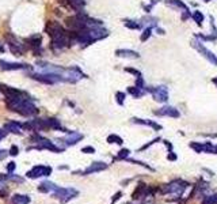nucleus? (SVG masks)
Instances as JSON below:
<instances>
[{"label":"nucleus","instance_id":"nucleus-28","mask_svg":"<svg viewBox=\"0 0 217 204\" xmlns=\"http://www.w3.org/2000/svg\"><path fill=\"white\" fill-rule=\"evenodd\" d=\"M7 193H8V191H7V188L3 187V184H0V197H6Z\"/></svg>","mask_w":217,"mask_h":204},{"label":"nucleus","instance_id":"nucleus-36","mask_svg":"<svg viewBox=\"0 0 217 204\" xmlns=\"http://www.w3.org/2000/svg\"><path fill=\"white\" fill-rule=\"evenodd\" d=\"M175 158H177V157H175L174 154H170V155H168V159H175Z\"/></svg>","mask_w":217,"mask_h":204},{"label":"nucleus","instance_id":"nucleus-6","mask_svg":"<svg viewBox=\"0 0 217 204\" xmlns=\"http://www.w3.org/2000/svg\"><path fill=\"white\" fill-rule=\"evenodd\" d=\"M0 68L3 71H16V69H31V67L23 63H10L0 59Z\"/></svg>","mask_w":217,"mask_h":204},{"label":"nucleus","instance_id":"nucleus-33","mask_svg":"<svg viewBox=\"0 0 217 204\" xmlns=\"http://www.w3.org/2000/svg\"><path fill=\"white\" fill-rule=\"evenodd\" d=\"M6 135H7V131H6V129H4V131H3V129H0V140L4 138Z\"/></svg>","mask_w":217,"mask_h":204},{"label":"nucleus","instance_id":"nucleus-19","mask_svg":"<svg viewBox=\"0 0 217 204\" xmlns=\"http://www.w3.org/2000/svg\"><path fill=\"white\" fill-rule=\"evenodd\" d=\"M166 3H167V4H170V6L177 7V8H183L185 11H187V7L183 4L181 0H166Z\"/></svg>","mask_w":217,"mask_h":204},{"label":"nucleus","instance_id":"nucleus-21","mask_svg":"<svg viewBox=\"0 0 217 204\" xmlns=\"http://www.w3.org/2000/svg\"><path fill=\"white\" fill-rule=\"evenodd\" d=\"M193 19L197 22V25H198V26H201V25H202V21H204V15H202V12H201V11H196V12L193 14Z\"/></svg>","mask_w":217,"mask_h":204},{"label":"nucleus","instance_id":"nucleus-12","mask_svg":"<svg viewBox=\"0 0 217 204\" xmlns=\"http://www.w3.org/2000/svg\"><path fill=\"white\" fill-rule=\"evenodd\" d=\"M81 139H83V135H80V133H77V132H69L68 135L65 136L64 142H65V144H68V146H73V144H76Z\"/></svg>","mask_w":217,"mask_h":204},{"label":"nucleus","instance_id":"nucleus-20","mask_svg":"<svg viewBox=\"0 0 217 204\" xmlns=\"http://www.w3.org/2000/svg\"><path fill=\"white\" fill-rule=\"evenodd\" d=\"M128 93H129V94H132L134 98H140L141 95L144 94V93L141 91V88H138V87H129L128 88Z\"/></svg>","mask_w":217,"mask_h":204},{"label":"nucleus","instance_id":"nucleus-2","mask_svg":"<svg viewBox=\"0 0 217 204\" xmlns=\"http://www.w3.org/2000/svg\"><path fill=\"white\" fill-rule=\"evenodd\" d=\"M45 31H46V34L50 37V40L67 34L65 29L56 21H48L46 25H45Z\"/></svg>","mask_w":217,"mask_h":204},{"label":"nucleus","instance_id":"nucleus-39","mask_svg":"<svg viewBox=\"0 0 217 204\" xmlns=\"http://www.w3.org/2000/svg\"><path fill=\"white\" fill-rule=\"evenodd\" d=\"M205 2H206V3H208V2H210V0H205Z\"/></svg>","mask_w":217,"mask_h":204},{"label":"nucleus","instance_id":"nucleus-5","mask_svg":"<svg viewBox=\"0 0 217 204\" xmlns=\"http://www.w3.org/2000/svg\"><path fill=\"white\" fill-rule=\"evenodd\" d=\"M76 195H77V191H75L72 188H57L54 191V197L60 199L62 203L68 202V200L75 197Z\"/></svg>","mask_w":217,"mask_h":204},{"label":"nucleus","instance_id":"nucleus-34","mask_svg":"<svg viewBox=\"0 0 217 204\" xmlns=\"http://www.w3.org/2000/svg\"><path fill=\"white\" fill-rule=\"evenodd\" d=\"M8 177L7 176H3V174H0V181H4V180H7Z\"/></svg>","mask_w":217,"mask_h":204},{"label":"nucleus","instance_id":"nucleus-30","mask_svg":"<svg viewBox=\"0 0 217 204\" xmlns=\"http://www.w3.org/2000/svg\"><path fill=\"white\" fill-rule=\"evenodd\" d=\"M125 71H126V72H129V74H133V75H136L137 78H138V76H141L140 71H137V69H133V68H125Z\"/></svg>","mask_w":217,"mask_h":204},{"label":"nucleus","instance_id":"nucleus-1","mask_svg":"<svg viewBox=\"0 0 217 204\" xmlns=\"http://www.w3.org/2000/svg\"><path fill=\"white\" fill-rule=\"evenodd\" d=\"M87 22H88V17L84 12H77L73 17H68L65 19L67 27L69 29V31H80L87 29Z\"/></svg>","mask_w":217,"mask_h":204},{"label":"nucleus","instance_id":"nucleus-27","mask_svg":"<svg viewBox=\"0 0 217 204\" xmlns=\"http://www.w3.org/2000/svg\"><path fill=\"white\" fill-rule=\"evenodd\" d=\"M81 153H85V154H92V153H95V148L94 147H83L81 148Z\"/></svg>","mask_w":217,"mask_h":204},{"label":"nucleus","instance_id":"nucleus-7","mask_svg":"<svg viewBox=\"0 0 217 204\" xmlns=\"http://www.w3.org/2000/svg\"><path fill=\"white\" fill-rule=\"evenodd\" d=\"M52 173V168L49 166H35V168H33L30 172H27V177L29 178H38L41 176H49Z\"/></svg>","mask_w":217,"mask_h":204},{"label":"nucleus","instance_id":"nucleus-23","mask_svg":"<svg viewBox=\"0 0 217 204\" xmlns=\"http://www.w3.org/2000/svg\"><path fill=\"white\" fill-rule=\"evenodd\" d=\"M107 142L108 143H117V144H122V139L119 138L117 135H110L107 138Z\"/></svg>","mask_w":217,"mask_h":204},{"label":"nucleus","instance_id":"nucleus-15","mask_svg":"<svg viewBox=\"0 0 217 204\" xmlns=\"http://www.w3.org/2000/svg\"><path fill=\"white\" fill-rule=\"evenodd\" d=\"M106 168H107L106 163H103V162H94L91 166H88V168L84 170V174H91V173H95V172H100V170H104Z\"/></svg>","mask_w":217,"mask_h":204},{"label":"nucleus","instance_id":"nucleus-14","mask_svg":"<svg viewBox=\"0 0 217 204\" xmlns=\"http://www.w3.org/2000/svg\"><path fill=\"white\" fill-rule=\"evenodd\" d=\"M4 129L7 132H12V133H16V135H21L22 124H19V122H16V121H10L4 125Z\"/></svg>","mask_w":217,"mask_h":204},{"label":"nucleus","instance_id":"nucleus-24","mask_svg":"<svg viewBox=\"0 0 217 204\" xmlns=\"http://www.w3.org/2000/svg\"><path fill=\"white\" fill-rule=\"evenodd\" d=\"M151 33H152L151 27L145 29V30H144V33H143V34H141V37H140V40L143 41V42H144V41H147V40L149 38V37H151Z\"/></svg>","mask_w":217,"mask_h":204},{"label":"nucleus","instance_id":"nucleus-32","mask_svg":"<svg viewBox=\"0 0 217 204\" xmlns=\"http://www.w3.org/2000/svg\"><path fill=\"white\" fill-rule=\"evenodd\" d=\"M7 157V151L4 150H0V159H4Z\"/></svg>","mask_w":217,"mask_h":204},{"label":"nucleus","instance_id":"nucleus-10","mask_svg":"<svg viewBox=\"0 0 217 204\" xmlns=\"http://www.w3.org/2000/svg\"><path fill=\"white\" fill-rule=\"evenodd\" d=\"M151 93H152L153 98H155L156 101H159V102H166L167 98H168L167 88L164 87V86H159V87H156V88H152Z\"/></svg>","mask_w":217,"mask_h":204},{"label":"nucleus","instance_id":"nucleus-22","mask_svg":"<svg viewBox=\"0 0 217 204\" xmlns=\"http://www.w3.org/2000/svg\"><path fill=\"white\" fill-rule=\"evenodd\" d=\"M125 26L128 29H133V30H137V29H140V25L137 23V22L134 21H125Z\"/></svg>","mask_w":217,"mask_h":204},{"label":"nucleus","instance_id":"nucleus-8","mask_svg":"<svg viewBox=\"0 0 217 204\" xmlns=\"http://www.w3.org/2000/svg\"><path fill=\"white\" fill-rule=\"evenodd\" d=\"M193 46L196 48V49H197L198 52H200V53L204 57H206L208 60H209V61L212 63V64H215V65H217V57H216L215 55H213V53H212V52L209 50V49H206V48H205L204 45H201L200 42H194V44H193Z\"/></svg>","mask_w":217,"mask_h":204},{"label":"nucleus","instance_id":"nucleus-25","mask_svg":"<svg viewBox=\"0 0 217 204\" xmlns=\"http://www.w3.org/2000/svg\"><path fill=\"white\" fill-rule=\"evenodd\" d=\"M115 97H117V102L119 103V105H122V103H123V99H125V94H123V93H121V91H118L117 94H115Z\"/></svg>","mask_w":217,"mask_h":204},{"label":"nucleus","instance_id":"nucleus-13","mask_svg":"<svg viewBox=\"0 0 217 204\" xmlns=\"http://www.w3.org/2000/svg\"><path fill=\"white\" fill-rule=\"evenodd\" d=\"M115 55L118 57H126V59H138L140 55L134 50H130V49H118L115 50Z\"/></svg>","mask_w":217,"mask_h":204},{"label":"nucleus","instance_id":"nucleus-9","mask_svg":"<svg viewBox=\"0 0 217 204\" xmlns=\"http://www.w3.org/2000/svg\"><path fill=\"white\" fill-rule=\"evenodd\" d=\"M41 44H42V37H41L39 34H33L30 36L29 38L25 40V45L26 48H31L33 50H37L41 48Z\"/></svg>","mask_w":217,"mask_h":204},{"label":"nucleus","instance_id":"nucleus-4","mask_svg":"<svg viewBox=\"0 0 217 204\" xmlns=\"http://www.w3.org/2000/svg\"><path fill=\"white\" fill-rule=\"evenodd\" d=\"M31 78L41 82V83H46V84H54V83H58V82H62V78L57 75V74H48V72L33 74Z\"/></svg>","mask_w":217,"mask_h":204},{"label":"nucleus","instance_id":"nucleus-29","mask_svg":"<svg viewBox=\"0 0 217 204\" xmlns=\"http://www.w3.org/2000/svg\"><path fill=\"white\" fill-rule=\"evenodd\" d=\"M18 154H19V148H18V146H12L10 148V155H14L15 157V155H18Z\"/></svg>","mask_w":217,"mask_h":204},{"label":"nucleus","instance_id":"nucleus-38","mask_svg":"<svg viewBox=\"0 0 217 204\" xmlns=\"http://www.w3.org/2000/svg\"><path fill=\"white\" fill-rule=\"evenodd\" d=\"M213 83H216V84H217V79H213Z\"/></svg>","mask_w":217,"mask_h":204},{"label":"nucleus","instance_id":"nucleus-35","mask_svg":"<svg viewBox=\"0 0 217 204\" xmlns=\"http://www.w3.org/2000/svg\"><path fill=\"white\" fill-rule=\"evenodd\" d=\"M4 46H3V45H0V53H4Z\"/></svg>","mask_w":217,"mask_h":204},{"label":"nucleus","instance_id":"nucleus-37","mask_svg":"<svg viewBox=\"0 0 217 204\" xmlns=\"http://www.w3.org/2000/svg\"><path fill=\"white\" fill-rule=\"evenodd\" d=\"M158 31L160 33V34H164V30H162V29H158Z\"/></svg>","mask_w":217,"mask_h":204},{"label":"nucleus","instance_id":"nucleus-18","mask_svg":"<svg viewBox=\"0 0 217 204\" xmlns=\"http://www.w3.org/2000/svg\"><path fill=\"white\" fill-rule=\"evenodd\" d=\"M38 189L41 192H44V193H48V192H50V191H56L57 187H56L54 184H52V183H42L39 185Z\"/></svg>","mask_w":217,"mask_h":204},{"label":"nucleus","instance_id":"nucleus-3","mask_svg":"<svg viewBox=\"0 0 217 204\" xmlns=\"http://www.w3.org/2000/svg\"><path fill=\"white\" fill-rule=\"evenodd\" d=\"M6 41H7V44H8V46H10L11 53H14L15 56H22V55H23V52H26V49H27L26 45L21 44L19 41L15 38L14 36H11V34H7L6 36Z\"/></svg>","mask_w":217,"mask_h":204},{"label":"nucleus","instance_id":"nucleus-26","mask_svg":"<svg viewBox=\"0 0 217 204\" xmlns=\"http://www.w3.org/2000/svg\"><path fill=\"white\" fill-rule=\"evenodd\" d=\"M129 155V150H126V148H123V150L119 151V154H118V158L119 159H123V158H126Z\"/></svg>","mask_w":217,"mask_h":204},{"label":"nucleus","instance_id":"nucleus-11","mask_svg":"<svg viewBox=\"0 0 217 204\" xmlns=\"http://www.w3.org/2000/svg\"><path fill=\"white\" fill-rule=\"evenodd\" d=\"M37 139L39 140V147L38 148H46V150L54 151V153H61V151H62V148H58L57 146H54L50 140L44 139V138H38V136H37Z\"/></svg>","mask_w":217,"mask_h":204},{"label":"nucleus","instance_id":"nucleus-17","mask_svg":"<svg viewBox=\"0 0 217 204\" xmlns=\"http://www.w3.org/2000/svg\"><path fill=\"white\" fill-rule=\"evenodd\" d=\"M12 203L14 204H29L30 197L26 195H15L12 197Z\"/></svg>","mask_w":217,"mask_h":204},{"label":"nucleus","instance_id":"nucleus-31","mask_svg":"<svg viewBox=\"0 0 217 204\" xmlns=\"http://www.w3.org/2000/svg\"><path fill=\"white\" fill-rule=\"evenodd\" d=\"M15 168H16V166H15V163H14V162H10L8 165H7V172H10V173L14 172Z\"/></svg>","mask_w":217,"mask_h":204},{"label":"nucleus","instance_id":"nucleus-16","mask_svg":"<svg viewBox=\"0 0 217 204\" xmlns=\"http://www.w3.org/2000/svg\"><path fill=\"white\" fill-rule=\"evenodd\" d=\"M156 114H162V116H171V117H179V113L175 107H171V106H166L163 107L162 110L156 112Z\"/></svg>","mask_w":217,"mask_h":204}]
</instances>
